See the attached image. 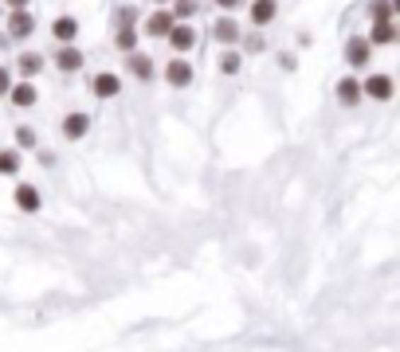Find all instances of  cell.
Masks as SVG:
<instances>
[{
	"label": "cell",
	"mask_w": 400,
	"mask_h": 352,
	"mask_svg": "<svg viewBox=\"0 0 400 352\" xmlns=\"http://www.w3.org/2000/svg\"><path fill=\"white\" fill-rule=\"evenodd\" d=\"M361 90H365L369 98H377V102H389L392 98V78L389 75H369L365 83H361Z\"/></svg>",
	"instance_id": "cell-1"
},
{
	"label": "cell",
	"mask_w": 400,
	"mask_h": 352,
	"mask_svg": "<svg viewBox=\"0 0 400 352\" xmlns=\"http://www.w3.org/2000/svg\"><path fill=\"white\" fill-rule=\"evenodd\" d=\"M35 32V16L28 8H16L8 16V35H16V40H24V35H32Z\"/></svg>",
	"instance_id": "cell-2"
},
{
	"label": "cell",
	"mask_w": 400,
	"mask_h": 352,
	"mask_svg": "<svg viewBox=\"0 0 400 352\" xmlns=\"http://www.w3.org/2000/svg\"><path fill=\"white\" fill-rule=\"evenodd\" d=\"M369 55H373V43H369L365 35H353V40H349V47H345V59L353 63V67H365Z\"/></svg>",
	"instance_id": "cell-3"
},
{
	"label": "cell",
	"mask_w": 400,
	"mask_h": 352,
	"mask_svg": "<svg viewBox=\"0 0 400 352\" xmlns=\"http://www.w3.org/2000/svg\"><path fill=\"white\" fill-rule=\"evenodd\" d=\"M165 78H169L173 86H188L193 83V67H188L185 59H173L169 67H165Z\"/></svg>",
	"instance_id": "cell-4"
},
{
	"label": "cell",
	"mask_w": 400,
	"mask_h": 352,
	"mask_svg": "<svg viewBox=\"0 0 400 352\" xmlns=\"http://www.w3.org/2000/svg\"><path fill=\"white\" fill-rule=\"evenodd\" d=\"M169 43H173V51H188L196 43V32L188 24H173L169 28Z\"/></svg>",
	"instance_id": "cell-5"
},
{
	"label": "cell",
	"mask_w": 400,
	"mask_h": 352,
	"mask_svg": "<svg viewBox=\"0 0 400 352\" xmlns=\"http://www.w3.org/2000/svg\"><path fill=\"white\" fill-rule=\"evenodd\" d=\"M275 12H279V4H275V0H256V4H251V24H256V28L271 24Z\"/></svg>",
	"instance_id": "cell-6"
},
{
	"label": "cell",
	"mask_w": 400,
	"mask_h": 352,
	"mask_svg": "<svg viewBox=\"0 0 400 352\" xmlns=\"http://www.w3.org/2000/svg\"><path fill=\"white\" fill-rule=\"evenodd\" d=\"M86 126H91V122H86V114H67V122H63V137H67V141H79V137L86 134Z\"/></svg>",
	"instance_id": "cell-7"
},
{
	"label": "cell",
	"mask_w": 400,
	"mask_h": 352,
	"mask_svg": "<svg viewBox=\"0 0 400 352\" xmlns=\"http://www.w3.org/2000/svg\"><path fill=\"white\" fill-rule=\"evenodd\" d=\"M55 67H59V71H79V67H83V51H75V47L55 51Z\"/></svg>",
	"instance_id": "cell-8"
},
{
	"label": "cell",
	"mask_w": 400,
	"mask_h": 352,
	"mask_svg": "<svg viewBox=\"0 0 400 352\" xmlns=\"http://www.w3.org/2000/svg\"><path fill=\"white\" fill-rule=\"evenodd\" d=\"M169 28H173L169 12H154V16L145 20V35H169Z\"/></svg>",
	"instance_id": "cell-9"
},
{
	"label": "cell",
	"mask_w": 400,
	"mask_h": 352,
	"mask_svg": "<svg viewBox=\"0 0 400 352\" xmlns=\"http://www.w3.org/2000/svg\"><path fill=\"white\" fill-rule=\"evenodd\" d=\"M118 86H122L118 75H110V71L94 78V94H98V98H114V94H118Z\"/></svg>",
	"instance_id": "cell-10"
},
{
	"label": "cell",
	"mask_w": 400,
	"mask_h": 352,
	"mask_svg": "<svg viewBox=\"0 0 400 352\" xmlns=\"http://www.w3.org/2000/svg\"><path fill=\"white\" fill-rule=\"evenodd\" d=\"M130 71H134L137 78H154V63H149V55H137V51H130Z\"/></svg>",
	"instance_id": "cell-11"
},
{
	"label": "cell",
	"mask_w": 400,
	"mask_h": 352,
	"mask_svg": "<svg viewBox=\"0 0 400 352\" xmlns=\"http://www.w3.org/2000/svg\"><path fill=\"white\" fill-rule=\"evenodd\" d=\"M16 204H20L24 211H40V192H35L32 184H20V188H16Z\"/></svg>",
	"instance_id": "cell-12"
},
{
	"label": "cell",
	"mask_w": 400,
	"mask_h": 352,
	"mask_svg": "<svg viewBox=\"0 0 400 352\" xmlns=\"http://www.w3.org/2000/svg\"><path fill=\"white\" fill-rule=\"evenodd\" d=\"M338 98L345 102V106H353V102L361 98V83H358V78H341V83H338Z\"/></svg>",
	"instance_id": "cell-13"
},
{
	"label": "cell",
	"mask_w": 400,
	"mask_h": 352,
	"mask_svg": "<svg viewBox=\"0 0 400 352\" xmlns=\"http://www.w3.org/2000/svg\"><path fill=\"white\" fill-rule=\"evenodd\" d=\"M75 32H79V24L71 16H63V20H55V24H52V35H55V40H63V43L75 40Z\"/></svg>",
	"instance_id": "cell-14"
},
{
	"label": "cell",
	"mask_w": 400,
	"mask_h": 352,
	"mask_svg": "<svg viewBox=\"0 0 400 352\" xmlns=\"http://www.w3.org/2000/svg\"><path fill=\"white\" fill-rule=\"evenodd\" d=\"M212 35H216V40H224V43H232V40H239V24H236V20H216Z\"/></svg>",
	"instance_id": "cell-15"
},
{
	"label": "cell",
	"mask_w": 400,
	"mask_h": 352,
	"mask_svg": "<svg viewBox=\"0 0 400 352\" xmlns=\"http://www.w3.org/2000/svg\"><path fill=\"white\" fill-rule=\"evenodd\" d=\"M12 102H16V106H32V102H35V86L32 83H20V86H12Z\"/></svg>",
	"instance_id": "cell-16"
},
{
	"label": "cell",
	"mask_w": 400,
	"mask_h": 352,
	"mask_svg": "<svg viewBox=\"0 0 400 352\" xmlns=\"http://www.w3.org/2000/svg\"><path fill=\"white\" fill-rule=\"evenodd\" d=\"M392 40H396V24H392V20L389 24H377L373 35H369V43H392Z\"/></svg>",
	"instance_id": "cell-17"
},
{
	"label": "cell",
	"mask_w": 400,
	"mask_h": 352,
	"mask_svg": "<svg viewBox=\"0 0 400 352\" xmlns=\"http://www.w3.org/2000/svg\"><path fill=\"white\" fill-rule=\"evenodd\" d=\"M369 12H373L377 24H389V20H392V4H389V0H373V4H369Z\"/></svg>",
	"instance_id": "cell-18"
},
{
	"label": "cell",
	"mask_w": 400,
	"mask_h": 352,
	"mask_svg": "<svg viewBox=\"0 0 400 352\" xmlns=\"http://www.w3.org/2000/svg\"><path fill=\"white\" fill-rule=\"evenodd\" d=\"M40 67H43L40 55H20V71H24V75H35Z\"/></svg>",
	"instance_id": "cell-19"
},
{
	"label": "cell",
	"mask_w": 400,
	"mask_h": 352,
	"mask_svg": "<svg viewBox=\"0 0 400 352\" xmlns=\"http://www.w3.org/2000/svg\"><path fill=\"white\" fill-rule=\"evenodd\" d=\"M173 12H177V16H193V12H196V0H173Z\"/></svg>",
	"instance_id": "cell-20"
},
{
	"label": "cell",
	"mask_w": 400,
	"mask_h": 352,
	"mask_svg": "<svg viewBox=\"0 0 400 352\" xmlns=\"http://www.w3.org/2000/svg\"><path fill=\"white\" fill-rule=\"evenodd\" d=\"M16 153H0V172H16Z\"/></svg>",
	"instance_id": "cell-21"
},
{
	"label": "cell",
	"mask_w": 400,
	"mask_h": 352,
	"mask_svg": "<svg viewBox=\"0 0 400 352\" xmlns=\"http://www.w3.org/2000/svg\"><path fill=\"white\" fill-rule=\"evenodd\" d=\"M118 47L122 51H134V32H130V28H122V32H118Z\"/></svg>",
	"instance_id": "cell-22"
},
{
	"label": "cell",
	"mask_w": 400,
	"mask_h": 352,
	"mask_svg": "<svg viewBox=\"0 0 400 352\" xmlns=\"http://www.w3.org/2000/svg\"><path fill=\"white\" fill-rule=\"evenodd\" d=\"M16 141L24 145V149H32V145H35V134H32V129H24V126H20V129H16Z\"/></svg>",
	"instance_id": "cell-23"
},
{
	"label": "cell",
	"mask_w": 400,
	"mask_h": 352,
	"mask_svg": "<svg viewBox=\"0 0 400 352\" xmlns=\"http://www.w3.org/2000/svg\"><path fill=\"white\" fill-rule=\"evenodd\" d=\"M220 67H224V71H228V75H232V71L239 67V55H236V51H228V55L220 59Z\"/></svg>",
	"instance_id": "cell-24"
},
{
	"label": "cell",
	"mask_w": 400,
	"mask_h": 352,
	"mask_svg": "<svg viewBox=\"0 0 400 352\" xmlns=\"http://www.w3.org/2000/svg\"><path fill=\"white\" fill-rule=\"evenodd\" d=\"M12 90V83H8V71L0 67V94H8Z\"/></svg>",
	"instance_id": "cell-25"
},
{
	"label": "cell",
	"mask_w": 400,
	"mask_h": 352,
	"mask_svg": "<svg viewBox=\"0 0 400 352\" xmlns=\"http://www.w3.org/2000/svg\"><path fill=\"white\" fill-rule=\"evenodd\" d=\"M216 4H220V8H236L239 0H216Z\"/></svg>",
	"instance_id": "cell-26"
},
{
	"label": "cell",
	"mask_w": 400,
	"mask_h": 352,
	"mask_svg": "<svg viewBox=\"0 0 400 352\" xmlns=\"http://www.w3.org/2000/svg\"><path fill=\"white\" fill-rule=\"evenodd\" d=\"M8 4H12V8H24V4H28V0H8Z\"/></svg>",
	"instance_id": "cell-27"
}]
</instances>
